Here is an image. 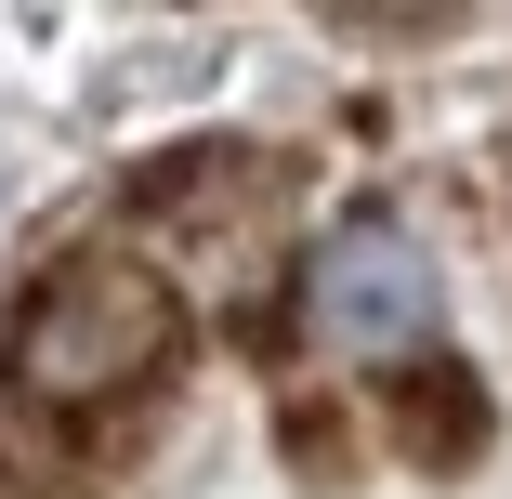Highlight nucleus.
I'll return each instance as SVG.
<instances>
[{
    "mask_svg": "<svg viewBox=\"0 0 512 499\" xmlns=\"http://www.w3.org/2000/svg\"><path fill=\"white\" fill-rule=\"evenodd\" d=\"M171 342H184V303L145 250H66L14 316V394L53 421H106L171 368Z\"/></svg>",
    "mask_w": 512,
    "mask_h": 499,
    "instance_id": "obj_1",
    "label": "nucleus"
},
{
    "mask_svg": "<svg viewBox=\"0 0 512 499\" xmlns=\"http://www.w3.org/2000/svg\"><path fill=\"white\" fill-rule=\"evenodd\" d=\"M434 329H447V276H434V250L407 237L394 211L329 224V250L302 263V342L381 368V355H421Z\"/></svg>",
    "mask_w": 512,
    "mask_h": 499,
    "instance_id": "obj_2",
    "label": "nucleus"
},
{
    "mask_svg": "<svg viewBox=\"0 0 512 499\" xmlns=\"http://www.w3.org/2000/svg\"><path fill=\"white\" fill-rule=\"evenodd\" d=\"M486 434V408L460 394V368H447V394H407V447H473Z\"/></svg>",
    "mask_w": 512,
    "mask_h": 499,
    "instance_id": "obj_3",
    "label": "nucleus"
}]
</instances>
